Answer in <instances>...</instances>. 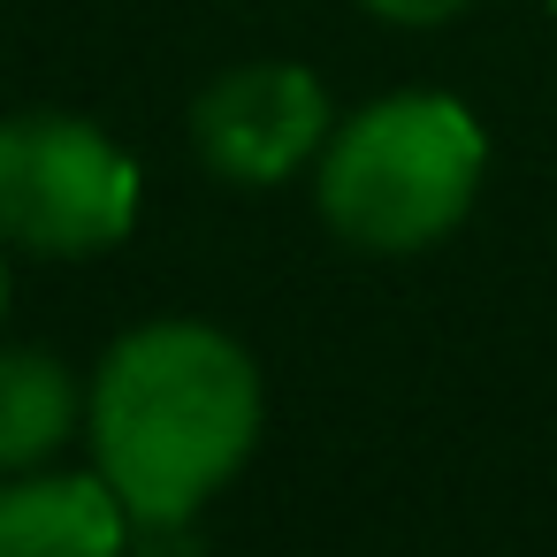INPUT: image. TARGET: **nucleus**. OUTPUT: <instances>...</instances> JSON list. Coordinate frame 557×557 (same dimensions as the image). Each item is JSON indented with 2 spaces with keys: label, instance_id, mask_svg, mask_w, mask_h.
Returning a JSON list of instances; mask_svg holds the SVG:
<instances>
[{
  "label": "nucleus",
  "instance_id": "5",
  "mask_svg": "<svg viewBox=\"0 0 557 557\" xmlns=\"http://www.w3.org/2000/svg\"><path fill=\"white\" fill-rule=\"evenodd\" d=\"M131 511L108 473H16L0 481V557H123Z\"/></svg>",
  "mask_w": 557,
  "mask_h": 557
},
{
  "label": "nucleus",
  "instance_id": "3",
  "mask_svg": "<svg viewBox=\"0 0 557 557\" xmlns=\"http://www.w3.org/2000/svg\"><path fill=\"white\" fill-rule=\"evenodd\" d=\"M138 222L131 153L77 115L0 123V245L39 260H85L123 245Z\"/></svg>",
  "mask_w": 557,
  "mask_h": 557
},
{
  "label": "nucleus",
  "instance_id": "8",
  "mask_svg": "<svg viewBox=\"0 0 557 557\" xmlns=\"http://www.w3.org/2000/svg\"><path fill=\"white\" fill-rule=\"evenodd\" d=\"M0 313H9V268H0Z\"/></svg>",
  "mask_w": 557,
  "mask_h": 557
},
{
  "label": "nucleus",
  "instance_id": "6",
  "mask_svg": "<svg viewBox=\"0 0 557 557\" xmlns=\"http://www.w3.org/2000/svg\"><path fill=\"white\" fill-rule=\"evenodd\" d=\"M77 374L47 351H0V481L39 473L77 428Z\"/></svg>",
  "mask_w": 557,
  "mask_h": 557
},
{
  "label": "nucleus",
  "instance_id": "2",
  "mask_svg": "<svg viewBox=\"0 0 557 557\" xmlns=\"http://www.w3.org/2000/svg\"><path fill=\"white\" fill-rule=\"evenodd\" d=\"M481 123L443 92L359 108L321 146V214L359 252H420L450 237L481 191Z\"/></svg>",
  "mask_w": 557,
  "mask_h": 557
},
{
  "label": "nucleus",
  "instance_id": "7",
  "mask_svg": "<svg viewBox=\"0 0 557 557\" xmlns=\"http://www.w3.org/2000/svg\"><path fill=\"white\" fill-rule=\"evenodd\" d=\"M367 16H382V24H412V32H428V24H450L466 0H359Z\"/></svg>",
  "mask_w": 557,
  "mask_h": 557
},
{
  "label": "nucleus",
  "instance_id": "1",
  "mask_svg": "<svg viewBox=\"0 0 557 557\" xmlns=\"http://www.w3.org/2000/svg\"><path fill=\"white\" fill-rule=\"evenodd\" d=\"M85 428L123 511L184 527L260 443V367L207 321H146L100 359Z\"/></svg>",
  "mask_w": 557,
  "mask_h": 557
},
{
  "label": "nucleus",
  "instance_id": "4",
  "mask_svg": "<svg viewBox=\"0 0 557 557\" xmlns=\"http://www.w3.org/2000/svg\"><path fill=\"white\" fill-rule=\"evenodd\" d=\"M191 146L222 184H283L329 146V92L298 62H252L199 92Z\"/></svg>",
  "mask_w": 557,
  "mask_h": 557
}]
</instances>
